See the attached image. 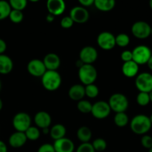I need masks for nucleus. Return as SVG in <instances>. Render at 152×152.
<instances>
[{
	"label": "nucleus",
	"instance_id": "09e8293b",
	"mask_svg": "<svg viewBox=\"0 0 152 152\" xmlns=\"http://www.w3.org/2000/svg\"><path fill=\"white\" fill-rule=\"evenodd\" d=\"M149 6H150L151 9L152 10V0H151V1H149Z\"/></svg>",
	"mask_w": 152,
	"mask_h": 152
},
{
	"label": "nucleus",
	"instance_id": "cd10ccee",
	"mask_svg": "<svg viewBox=\"0 0 152 152\" xmlns=\"http://www.w3.org/2000/svg\"><path fill=\"white\" fill-rule=\"evenodd\" d=\"M92 108V104H91L90 102L87 100H82L78 101L77 104V108L80 113L83 114H88L91 113Z\"/></svg>",
	"mask_w": 152,
	"mask_h": 152
},
{
	"label": "nucleus",
	"instance_id": "e433bc0d",
	"mask_svg": "<svg viewBox=\"0 0 152 152\" xmlns=\"http://www.w3.org/2000/svg\"><path fill=\"white\" fill-rule=\"evenodd\" d=\"M74 21L69 16H64L61 20V25L63 28H70L74 25Z\"/></svg>",
	"mask_w": 152,
	"mask_h": 152
},
{
	"label": "nucleus",
	"instance_id": "f704fd0d",
	"mask_svg": "<svg viewBox=\"0 0 152 152\" xmlns=\"http://www.w3.org/2000/svg\"><path fill=\"white\" fill-rule=\"evenodd\" d=\"M76 152H95V151L92 143L84 142V143H81L77 147Z\"/></svg>",
	"mask_w": 152,
	"mask_h": 152
},
{
	"label": "nucleus",
	"instance_id": "49530a36",
	"mask_svg": "<svg viewBox=\"0 0 152 152\" xmlns=\"http://www.w3.org/2000/svg\"><path fill=\"white\" fill-rule=\"evenodd\" d=\"M2 107H3V102H2V100L1 99V98H0V111L2 109Z\"/></svg>",
	"mask_w": 152,
	"mask_h": 152
},
{
	"label": "nucleus",
	"instance_id": "f03ea898",
	"mask_svg": "<svg viewBox=\"0 0 152 152\" xmlns=\"http://www.w3.org/2000/svg\"><path fill=\"white\" fill-rule=\"evenodd\" d=\"M42 85L49 91H57L62 83L61 76L57 71H46L41 77Z\"/></svg>",
	"mask_w": 152,
	"mask_h": 152
},
{
	"label": "nucleus",
	"instance_id": "ddd939ff",
	"mask_svg": "<svg viewBox=\"0 0 152 152\" xmlns=\"http://www.w3.org/2000/svg\"><path fill=\"white\" fill-rule=\"evenodd\" d=\"M69 16L74 22L78 24L85 23L89 18V13L85 7L82 6H75L70 10Z\"/></svg>",
	"mask_w": 152,
	"mask_h": 152
},
{
	"label": "nucleus",
	"instance_id": "b1692460",
	"mask_svg": "<svg viewBox=\"0 0 152 152\" xmlns=\"http://www.w3.org/2000/svg\"><path fill=\"white\" fill-rule=\"evenodd\" d=\"M77 137L82 143L89 142L92 137V132L89 128L86 126H81L77 131Z\"/></svg>",
	"mask_w": 152,
	"mask_h": 152
},
{
	"label": "nucleus",
	"instance_id": "5701e85b",
	"mask_svg": "<svg viewBox=\"0 0 152 152\" xmlns=\"http://www.w3.org/2000/svg\"><path fill=\"white\" fill-rule=\"evenodd\" d=\"M94 5L98 10L101 11H110L116 5L114 0H95Z\"/></svg>",
	"mask_w": 152,
	"mask_h": 152
},
{
	"label": "nucleus",
	"instance_id": "79ce46f5",
	"mask_svg": "<svg viewBox=\"0 0 152 152\" xmlns=\"http://www.w3.org/2000/svg\"><path fill=\"white\" fill-rule=\"evenodd\" d=\"M0 152H7V147L2 140H0Z\"/></svg>",
	"mask_w": 152,
	"mask_h": 152
},
{
	"label": "nucleus",
	"instance_id": "ea45409f",
	"mask_svg": "<svg viewBox=\"0 0 152 152\" xmlns=\"http://www.w3.org/2000/svg\"><path fill=\"white\" fill-rule=\"evenodd\" d=\"M95 0H79V3L80 4V6L83 7H89L94 4Z\"/></svg>",
	"mask_w": 152,
	"mask_h": 152
},
{
	"label": "nucleus",
	"instance_id": "4be33fe9",
	"mask_svg": "<svg viewBox=\"0 0 152 152\" xmlns=\"http://www.w3.org/2000/svg\"><path fill=\"white\" fill-rule=\"evenodd\" d=\"M66 134V127L63 125L60 124V123L54 125L49 131V134H50L51 138L55 141L65 137Z\"/></svg>",
	"mask_w": 152,
	"mask_h": 152
},
{
	"label": "nucleus",
	"instance_id": "393cba45",
	"mask_svg": "<svg viewBox=\"0 0 152 152\" xmlns=\"http://www.w3.org/2000/svg\"><path fill=\"white\" fill-rule=\"evenodd\" d=\"M114 123L116 126L120 128L125 127L129 123V118L125 112L116 113L114 116Z\"/></svg>",
	"mask_w": 152,
	"mask_h": 152
},
{
	"label": "nucleus",
	"instance_id": "bb28decb",
	"mask_svg": "<svg viewBox=\"0 0 152 152\" xmlns=\"http://www.w3.org/2000/svg\"><path fill=\"white\" fill-rule=\"evenodd\" d=\"M27 139L31 141H35L38 140L40 137V129L35 126H31L25 132Z\"/></svg>",
	"mask_w": 152,
	"mask_h": 152
},
{
	"label": "nucleus",
	"instance_id": "39448f33",
	"mask_svg": "<svg viewBox=\"0 0 152 152\" xmlns=\"http://www.w3.org/2000/svg\"><path fill=\"white\" fill-rule=\"evenodd\" d=\"M132 54L133 61L139 65L147 64L151 56L152 52L148 46L140 45L134 48L132 50Z\"/></svg>",
	"mask_w": 152,
	"mask_h": 152
},
{
	"label": "nucleus",
	"instance_id": "412c9836",
	"mask_svg": "<svg viewBox=\"0 0 152 152\" xmlns=\"http://www.w3.org/2000/svg\"><path fill=\"white\" fill-rule=\"evenodd\" d=\"M13 68V62L10 56L5 54L0 55V74L3 75L10 74Z\"/></svg>",
	"mask_w": 152,
	"mask_h": 152
},
{
	"label": "nucleus",
	"instance_id": "58836bf2",
	"mask_svg": "<svg viewBox=\"0 0 152 152\" xmlns=\"http://www.w3.org/2000/svg\"><path fill=\"white\" fill-rule=\"evenodd\" d=\"M37 152H55V150L52 144L45 143L39 147Z\"/></svg>",
	"mask_w": 152,
	"mask_h": 152
},
{
	"label": "nucleus",
	"instance_id": "aec40b11",
	"mask_svg": "<svg viewBox=\"0 0 152 152\" xmlns=\"http://www.w3.org/2000/svg\"><path fill=\"white\" fill-rule=\"evenodd\" d=\"M69 97L74 101L82 100L85 96V87L80 84L73 85L68 91Z\"/></svg>",
	"mask_w": 152,
	"mask_h": 152
},
{
	"label": "nucleus",
	"instance_id": "2f4dec72",
	"mask_svg": "<svg viewBox=\"0 0 152 152\" xmlns=\"http://www.w3.org/2000/svg\"><path fill=\"white\" fill-rule=\"evenodd\" d=\"M12 10L22 11L27 6L26 0H10L9 1Z\"/></svg>",
	"mask_w": 152,
	"mask_h": 152
},
{
	"label": "nucleus",
	"instance_id": "864d4df0",
	"mask_svg": "<svg viewBox=\"0 0 152 152\" xmlns=\"http://www.w3.org/2000/svg\"><path fill=\"white\" fill-rule=\"evenodd\" d=\"M151 35L152 36V27H151Z\"/></svg>",
	"mask_w": 152,
	"mask_h": 152
},
{
	"label": "nucleus",
	"instance_id": "c756f323",
	"mask_svg": "<svg viewBox=\"0 0 152 152\" xmlns=\"http://www.w3.org/2000/svg\"><path fill=\"white\" fill-rule=\"evenodd\" d=\"M130 37L126 34H119L116 37V45L119 47H126L130 43Z\"/></svg>",
	"mask_w": 152,
	"mask_h": 152
},
{
	"label": "nucleus",
	"instance_id": "6ab92c4d",
	"mask_svg": "<svg viewBox=\"0 0 152 152\" xmlns=\"http://www.w3.org/2000/svg\"><path fill=\"white\" fill-rule=\"evenodd\" d=\"M139 65L134 61L124 62L122 66V72L124 75L128 78L137 77L139 73Z\"/></svg>",
	"mask_w": 152,
	"mask_h": 152
},
{
	"label": "nucleus",
	"instance_id": "9b49d317",
	"mask_svg": "<svg viewBox=\"0 0 152 152\" xmlns=\"http://www.w3.org/2000/svg\"><path fill=\"white\" fill-rule=\"evenodd\" d=\"M98 59V51L92 46H85L79 53V59L83 64L92 65Z\"/></svg>",
	"mask_w": 152,
	"mask_h": 152
},
{
	"label": "nucleus",
	"instance_id": "4c0bfd02",
	"mask_svg": "<svg viewBox=\"0 0 152 152\" xmlns=\"http://www.w3.org/2000/svg\"><path fill=\"white\" fill-rule=\"evenodd\" d=\"M121 59L124 62H130V61L133 60V54H132V50H125L122 52L121 53Z\"/></svg>",
	"mask_w": 152,
	"mask_h": 152
},
{
	"label": "nucleus",
	"instance_id": "6e6552de",
	"mask_svg": "<svg viewBox=\"0 0 152 152\" xmlns=\"http://www.w3.org/2000/svg\"><path fill=\"white\" fill-rule=\"evenodd\" d=\"M151 27L145 21H137L131 27V33L136 38L144 39L151 35Z\"/></svg>",
	"mask_w": 152,
	"mask_h": 152
},
{
	"label": "nucleus",
	"instance_id": "473e14b6",
	"mask_svg": "<svg viewBox=\"0 0 152 152\" xmlns=\"http://www.w3.org/2000/svg\"><path fill=\"white\" fill-rule=\"evenodd\" d=\"M23 17L24 15L22 13V11H19V10H11L8 18L13 23L18 24L22 22Z\"/></svg>",
	"mask_w": 152,
	"mask_h": 152
},
{
	"label": "nucleus",
	"instance_id": "2eb2a0df",
	"mask_svg": "<svg viewBox=\"0 0 152 152\" xmlns=\"http://www.w3.org/2000/svg\"><path fill=\"white\" fill-rule=\"evenodd\" d=\"M53 146L55 152H74L75 151L74 142L66 137L55 140Z\"/></svg>",
	"mask_w": 152,
	"mask_h": 152
},
{
	"label": "nucleus",
	"instance_id": "a878e982",
	"mask_svg": "<svg viewBox=\"0 0 152 152\" xmlns=\"http://www.w3.org/2000/svg\"><path fill=\"white\" fill-rule=\"evenodd\" d=\"M11 10L9 1L0 0V21L4 20L9 17Z\"/></svg>",
	"mask_w": 152,
	"mask_h": 152
},
{
	"label": "nucleus",
	"instance_id": "c85d7f7f",
	"mask_svg": "<svg viewBox=\"0 0 152 152\" xmlns=\"http://www.w3.org/2000/svg\"><path fill=\"white\" fill-rule=\"evenodd\" d=\"M99 94V89L95 84H90L85 86V95L89 98H95Z\"/></svg>",
	"mask_w": 152,
	"mask_h": 152
},
{
	"label": "nucleus",
	"instance_id": "9d476101",
	"mask_svg": "<svg viewBox=\"0 0 152 152\" xmlns=\"http://www.w3.org/2000/svg\"><path fill=\"white\" fill-rule=\"evenodd\" d=\"M97 44L104 50H112L116 46V37L108 31H103L97 37Z\"/></svg>",
	"mask_w": 152,
	"mask_h": 152
},
{
	"label": "nucleus",
	"instance_id": "de8ad7c7",
	"mask_svg": "<svg viewBox=\"0 0 152 152\" xmlns=\"http://www.w3.org/2000/svg\"><path fill=\"white\" fill-rule=\"evenodd\" d=\"M149 96H150V100H151V102H152V91L150 92V93H149Z\"/></svg>",
	"mask_w": 152,
	"mask_h": 152
},
{
	"label": "nucleus",
	"instance_id": "37998d69",
	"mask_svg": "<svg viewBox=\"0 0 152 152\" xmlns=\"http://www.w3.org/2000/svg\"><path fill=\"white\" fill-rule=\"evenodd\" d=\"M46 20L48 22H52L54 20H55V16H53V15L49 13V14L46 16Z\"/></svg>",
	"mask_w": 152,
	"mask_h": 152
},
{
	"label": "nucleus",
	"instance_id": "3c124183",
	"mask_svg": "<svg viewBox=\"0 0 152 152\" xmlns=\"http://www.w3.org/2000/svg\"><path fill=\"white\" fill-rule=\"evenodd\" d=\"M1 80H0V91H1Z\"/></svg>",
	"mask_w": 152,
	"mask_h": 152
},
{
	"label": "nucleus",
	"instance_id": "4468645a",
	"mask_svg": "<svg viewBox=\"0 0 152 152\" xmlns=\"http://www.w3.org/2000/svg\"><path fill=\"white\" fill-rule=\"evenodd\" d=\"M46 7L50 14L59 16L65 11L66 3L63 0H49L46 2Z\"/></svg>",
	"mask_w": 152,
	"mask_h": 152
},
{
	"label": "nucleus",
	"instance_id": "7c9ffc66",
	"mask_svg": "<svg viewBox=\"0 0 152 152\" xmlns=\"http://www.w3.org/2000/svg\"><path fill=\"white\" fill-rule=\"evenodd\" d=\"M137 102L140 106H146L151 102L148 93L139 92L137 96Z\"/></svg>",
	"mask_w": 152,
	"mask_h": 152
},
{
	"label": "nucleus",
	"instance_id": "dca6fc26",
	"mask_svg": "<svg viewBox=\"0 0 152 152\" xmlns=\"http://www.w3.org/2000/svg\"><path fill=\"white\" fill-rule=\"evenodd\" d=\"M34 123L38 129H48L52 123V117L46 111H38L34 116Z\"/></svg>",
	"mask_w": 152,
	"mask_h": 152
},
{
	"label": "nucleus",
	"instance_id": "72a5a7b5",
	"mask_svg": "<svg viewBox=\"0 0 152 152\" xmlns=\"http://www.w3.org/2000/svg\"><path fill=\"white\" fill-rule=\"evenodd\" d=\"M95 151H103L107 148V142L102 138H96L92 143Z\"/></svg>",
	"mask_w": 152,
	"mask_h": 152
},
{
	"label": "nucleus",
	"instance_id": "a19ab883",
	"mask_svg": "<svg viewBox=\"0 0 152 152\" xmlns=\"http://www.w3.org/2000/svg\"><path fill=\"white\" fill-rule=\"evenodd\" d=\"M6 49H7V44H6L5 41L0 38V55L4 54Z\"/></svg>",
	"mask_w": 152,
	"mask_h": 152
},
{
	"label": "nucleus",
	"instance_id": "603ef678",
	"mask_svg": "<svg viewBox=\"0 0 152 152\" xmlns=\"http://www.w3.org/2000/svg\"><path fill=\"white\" fill-rule=\"evenodd\" d=\"M148 152H152V148H151L150 149H148Z\"/></svg>",
	"mask_w": 152,
	"mask_h": 152
},
{
	"label": "nucleus",
	"instance_id": "f3484780",
	"mask_svg": "<svg viewBox=\"0 0 152 152\" xmlns=\"http://www.w3.org/2000/svg\"><path fill=\"white\" fill-rule=\"evenodd\" d=\"M47 71H57L61 65V59L55 53H49L44 56L43 60Z\"/></svg>",
	"mask_w": 152,
	"mask_h": 152
},
{
	"label": "nucleus",
	"instance_id": "20e7f679",
	"mask_svg": "<svg viewBox=\"0 0 152 152\" xmlns=\"http://www.w3.org/2000/svg\"><path fill=\"white\" fill-rule=\"evenodd\" d=\"M98 77L97 70L92 65L84 64L78 68V77L84 86L93 84Z\"/></svg>",
	"mask_w": 152,
	"mask_h": 152
},
{
	"label": "nucleus",
	"instance_id": "8fccbe9b",
	"mask_svg": "<svg viewBox=\"0 0 152 152\" xmlns=\"http://www.w3.org/2000/svg\"><path fill=\"white\" fill-rule=\"evenodd\" d=\"M149 118H150V120H151V124H152V114H151V115L150 116V117H149Z\"/></svg>",
	"mask_w": 152,
	"mask_h": 152
},
{
	"label": "nucleus",
	"instance_id": "7ed1b4c3",
	"mask_svg": "<svg viewBox=\"0 0 152 152\" xmlns=\"http://www.w3.org/2000/svg\"><path fill=\"white\" fill-rule=\"evenodd\" d=\"M108 104L111 111L116 113L125 112L129 106V101L125 94L121 93L113 94L109 98Z\"/></svg>",
	"mask_w": 152,
	"mask_h": 152
},
{
	"label": "nucleus",
	"instance_id": "423d86ee",
	"mask_svg": "<svg viewBox=\"0 0 152 152\" xmlns=\"http://www.w3.org/2000/svg\"><path fill=\"white\" fill-rule=\"evenodd\" d=\"M12 124L16 132L25 133V131L31 126V117L25 112H19L13 117Z\"/></svg>",
	"mask_w": 152,
	"mask_h": 152
},
{
	"label": "nucleus",
	"instance_id": "f257e3e1",
	"mask_svg": "<svg viewBox=\"0 0 152 152\" xmlns=\"http://www.w3.org/2000/svg\"><path fill=\"white\" fill-rule=\"evenodd\" d=\"M152 124L149 117L145 114H138L131 119L130 127L134 134L145 135L151 130Z\"/></svg>",
	"mask_w": 152,
	"mask_h": 152
},
{
	"label": "nucleus",
	"instance_id": "c9c22d12",
	"mask_svg": "<svg viewBox=\"0 0 152 152\" xmlns=\"http://www.w3.org/2000/svg\"><path fill=\"white\" fill-rule=\"evenodd\" d=\"M141 144L145 148L150 149L152 148V137L147 134L143 135L141 138Z\"/></svg>",
	"mask_w": 152,
	"mask_h": 152
},
{
	"label": "nucleus",
	"instance_id": "0eeeda50",
	"mask_svg": "<svg viewBox=\"0 0 152 152\" xmlns=\"http://www.w3.org/2000/svg\"><path fill=\"white\" fill-rule=\"evenodd\" d=\"M135 86L139 92L150 93L152 91V74L142 72L136 77Z\"/></svg>",
	"mask_w": 152,
	"mask_h": 152
},
{
	"label": "nucleus",
	"instance_id": "f8f14e48",
	"mask_svg": "<svg viewBox=\"0 0 152 152\" xmlns=\"http://www.w3.org/2000/svg\"><path fill=\"white\" fill-rule=\"evenodd\" d=\"M27 70L31 76L36 77H42L47 71L43 60L39 59H34L29 61L27 65Z\"/></svg>",
	"mask_w": 152,
	"mask_h": 152
},
{
	"label": "nucleus",
	"instance_id": "c03bdc74",
	"mask_svg": "<svg viewBox=\"0 0 152 152\" xmlns=\"http://www.w3.org/2000/svg\"><path fill=\"white\" fill-rule=\"evenodd\" d=\"M147 65H148V67L149 69L151 70L152 71V55H151V56L150 59H149L148 62H147Z\"/></svg>",
	"mask_w": 152,
	"mask_h": 152
},
{
	"label": "nucleus",
	"instance_id": "1a4fd4ad",
	"mask_svg": "<svg viewBox=\"0 0 152 152\" xmlns=\"http://www.w3.org/2000/svg\"><path fill=\"white\" fill-rule=\"evenodd\" d=\"M111 112V109L109 105L108 102L105 101L100 100L92 104V111L91 114L95 118L98 120H103L105 119L110 115Z\"/></svg>",
	"mask_w": 152,
	"mask_h": 152
},
{
	"label": "nucleus",
	"instance_id": "a211bd4d",
	"mask_svg": "<svg viewBox=\"0 0 152 152\" xmlns=\"http://www.w3.org/2000/svg\"><path fill=\"white\" fill-rule=\"evenodd\" d=\"M27 140L28 139L24 132H16L9 137L8 143L13 148H18L23 146Z\"/></svg>",
	"mask_w": 152,
	"mask_h": 152
},
{
	"label": "nucleus",
	"instance_id": "a18cd8bd",
	"mask_svg": "<svg viewBox=\"0 0 152 152\" xmlns=\"http://www.w3.org/2000/svg\"><path fill=\"white\" fill-rule=\"evenodd\" d=\"M43 133L44 134H48L49 133V128H48V129H43Z\"/></svg>",
	"mask_w": 152,
	"mask_h": 152
}]
</instances>
